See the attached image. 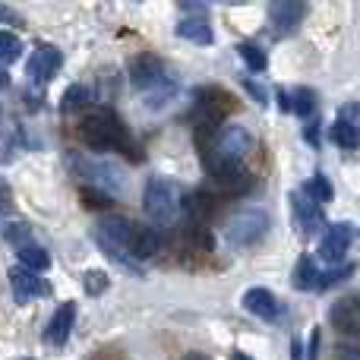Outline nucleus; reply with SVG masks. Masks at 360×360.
Returning <instances> with one entry per match:
<instances>
[{
	"label": "nucleus",
	"mask_w": 360,
	"mask_h": 360,
	"mask_svg": "<svg viewBox=\"0 0 360 360\" xmlns=\"http://www.w3.org/2000/svg\"><path fill=\"white\" fill-rule=\"evenodd\" d=\"M158 247H162V237H158L155 228H139L136 224V234H133L130 247H127V253H130V259H149V256L158 253Z\"/></svg>",
	"instance_id": "nucleus-18"
},
{
	"label": "nucleus",
	"mask_w": 360,
	"mask_h": 360,
	"mask_svg": "<svg viewBox=\"0 0 360 360\" xmlns=\"http://www.w3.org/2000/svg\"><path fill=\"white\" fill-rule=\"evenodd\" d=\"M177 35L190 44H199V48H209L212 44V25L205 22V16H193V19H180L177 22Z\"/></svg>",
	"instance_id": "nucleus-19"
},
{
	"label": "nucleus",
	"mask_w": 360,
	"mask_h": 360,
	"mask_svg": "<svg viewBox=\"0 0 360 360\" xmlns=\"http://www.w3.org/2000/svg\"><path fill=\"white\" fill-rule=\"evenodd\" d=\"M184 360H205V357H199V354H190V357H184Z\"/></svg>",
	"instance_id": "nucleus-40"
},
{
	"label": "nucleus",
	"mask_w": 360,
	"mask_h": 360,
	"mask_svg": "<svg viewBox=\"0 0 360 360\" xmlns=\"http://www.w3.org/2000/svg\"><path fill=\"white\" fill-rule=\"evenodd\" d=\"M6 278H10L13 285V294H16L19 304H29V300H41L51 294V285L44 278H38L35 272H29V269L22 266H13L10 272H6Z\"/></svg>",
	"instance_id": "nucleus-8"
},
{
	"label": "nucleus",
	"mask_w": 360,
	"mask_h": 360,
	"mask_svg": "<svg viewBox=\"0 0 360 360\" xmlns=\"http://www.w3.org/2000/svg\"><path fill=\"white\" fill-rule=\"evenodd\" d=\"M92 105V92L86 86H70L60 98V111L63 114H76V111H89Z\"/></svg>",
	"instance_id": "nucleus-23"
},
{
	"label": "nucleus",
	"mask_w": 360,
	"mask_h": 360,
	"mask_svg": "<svg viewBox=\"0 0 360 360\" xmlns=\"http://www.w3.org/2000/svg\"><path fill=\"white\" fill-rule=\"evenodd\" d=\"M76 136L89 149H124V146H130V133L111 108L86 111V117L76 127Z\"/></svg>",
	"instance_id": "nucleus-1"
},
{
	"label": "nucleus",
	"mask_w": 360,
	"mask_h": 360,
	"mask_svg": "<svg viewBox=\"0 0 360 360\" xmlns=\"http://www.w3.org/2000/svg\"><path fill=\"white\" fill-rule=\"evenodd\" d=\"M22 57V38L13 32H0V63H16Z\"/></svg>",
	"instance_id": "nucleus-27"
},
{
	"label": "nucleus",
	"mask_w": 360,
	"mask_h": 360,
	"mask_svg": "<svg viewBox=\"0 0 360 360\" xmlns=\"http://www.w3.org/2000/svg\"><path fill=\"white\" fill-rule=\"evenodd\" d=\"M4 234L10 237V240H16L19 247H22V243H29V240H25V237H29V228H25V224H19V221H16V224H10V228H6Z\"/></svg>",
	"instance_id": "nucleus-32"
},
{
	"label": "nucleus",
	"mask_w": 360,
	"mask_h": 360,
	"mask_svg": "<svg viewBox=\"0 0 360 360\" xmlns=\"http://www.w3.org/2000/svg\"><path fill=\"white\" fill-rule=\"evenodd\" d=\"M0 86H6V73H4V70H0Z\"/></svg>",
	"instance_id": "nucleus-39"
},
{
	"label": "nucleus",
	"mask_w": 360,
	"mask_h": 360,
	"mask_svg": "<svg viewBox=\"0 0 360 360\" xmlns=\"http://www.w3.org/2000/svg\"><path fill=\"white\" fill-rule=\"evenodd\" d=\"M19 360H32V357H19Z\"/></svg>",
	"instance_id": "nucleus-42"
},
{
	"label": "nucleus",
	"mask_w": 360,
	"mask_h": 360,
	"mask_svg": "<svg viewBox=\"0 0 360 360\" xmlns=\"http://www.w3.org/2000/svg\"><path fill=\"white\" fill-rule=\"evenodd\" d=\"M73 323H76V304H60L51 316L48 329H44V342L51 348H63L70 342V332H73Z\"/></svg>",
	"instance_id": "nucleus-14"
},
{
	"label": "nucleus",
	"mask_w": 360,
	"mask_h": 360,
	"mask_svg": "<svg viewBox=\"0 0 360 360\" xmlns=\"http://www.w3.org/2000/svg\"><path fill=\"white\" fill-rule=\"evenodd\" d=\"M307 16V6L300 0H278V4L269 6V19H272V29L278 35H291Z\"/></svg>",
	"instance_id": "nucleus-11"
},
{
	"label": "nucleus",
	"mask_w": 360,
	"mask_h": 360,
	"mask_svg": "<svg viewBox=\"0 0 360 360\" xmlns=\"http://www.w3.org/2000/svg\"><path fill=\"white\" fill-rule=\"evenodd\" d=\"M269 224H272L269 212H262V209H243L240 215H234L228 221V228H224V237H228V243H234V247H253V243H259L262 237L269 234Z\"/></svg>",
	"instance_id": "nucleus-4"
},
{
	"label": "nucleus",
	"mask_w": 360,
	"mask_h": 360,
	"mask_svg": "<svg viewBox=\"0 0 360 360\" xmlns=\"http://www.w3.org/2000/svg\"><path fill=\"white\" fill-rule=\"evenodd\" d=\"M354 269H357L354 262H345V266H335V269H329V272H319V288H332V285H338V281L351 278Z\"/></svg>",
	"instance_id": "nucleus-30"
},
{
	"label": "nucleus",
	"mask_w": 360,
	"mask_h": 360,
	"mask_svg": "<svg viewBox=\"0 0 360 360\" xmlns=\"http://www.w3.org/2000/svg\"><path fill=\"white\" fill-rule=\"evenodd\" d=\"M19 253V266L29 269V272H44V269L51 266V253L44 247H38V243H22V247L16 250Z\"/></svg>",
	"instance_id": "nucleus-22"
},
{
	"label": "nucleus",
	"mask_w": 360,
	"mask_h": 360,
	"mask_svg": "<svg viewBox=\"0 0 360 360\" xmlns=\"http://www.w3.org/2000/svg\"><path fill=\"white\" fill-rule=\"evenodd\" d=\"M288 111L304 117V120H310L313 114H316V92H313V89H304V86L291 89V92H288Z\"/></svg>",
	"instance_id": "nucleus-21"
},
{
	"label": "nucleus",
	"mask_w": 360,
	"mask_h": 360,
	"mask_svg": "<svg viewBox=\"0 0 360 360\" xmlns=\"http://www.w3.org/2000/svg\"><path fill=\"white\" fill-rule=\"evenodd\" d=\"M95 234L105 237V240H111L114 247H120V250L127 253V247H130L133 234H136V224H133L130 218H124V215H111V218H105V221H98ZM127 256H130V253H127Z\"/></svg>",
	"instance_id": "nucleus-16"
},
{
	"label": "nucleus",
	"mask_w": 360,
	"mask_h": 360,
	"mask_svg": "<svg viewBox=\"0 0 360 360\" xmlns=\"http://www.w3.org/2000/svg\"><path fill=\"white\" fill-rule=\"evenodd\" d=\"M234 360H250V357H243V354H234Z\"/></svg>",
	"instance_id": "nucleus-41"
},
{
	"label": "nucleus",
	"mask_w": 360,
	"mask_h": 360,
	"mask_svg": "<svg viewBox=\"0 0 360 360\" xmlns=\"http://www.w3.org/2000/svg\"><path fill=\"white\" fill-rule=\"evenodd\" d=\"M332 139H335V146H342V149H360V127L335 120V127H332Z\"/></svg>",
	"instance_id": "nucleus-26"
},
{
	"label": "nucleus",
	"mask_w": 360,
	"mask_h": 360,
	"mask_svg": "<svg viewBox=\"0 0 360 360\" xmlns=\"http://www.w3.org/2000/svg\"><path fill=\"white\" fill-rule=\"evenodd\" d=\"M0 22H13V25H22V19H19L16 10H10V6L0 4Z\"/></svg>",
	"instance_id": "nucleus-35"
},
{
	"label": "nucleus",
	"mask_w": 360,
	"mask_h": 360,
	"mask_svg": "<svg viewBox=\"0 0 360 360\" xmlns=\"http://www.w3.org/2000/svg\"><path fill=\"white\" fill-rule=\"evenodd\" d=\"M316 351H319V329L310 332V360H316Z\"/></svg>",
	"instance_id": "nucleus-37"
},
{
	"label": "nucleus",
	"mask_w": 360,
	"mask_h": 360,
	"mask_svg": "<svg viewBox=\"0 0 360 360\" xmlns=\"http://www.w3.org/2000/svg\"><path fill=\"white\" fill-rule=\"evenodd\" d=\"M332 326L345 335L360 338V294H351V297H342L329 313Z\"/></svg>",
	"instance_id": "nucleus-13"
},
{
	"label": "nucleus",
	"mask_w": 360,
	"mask_h": 360,
	"mask_svg": "<svg viewBox=\"0 0 360 360\" xmlns=\"http://www.w3.org/2000/svg\"><path fill=\"white\" fill-rule=\"evenodd\" d=\"M288 205H291V215H294V221H297V228L304 231L307 237H313V234H319V231L329 228L323 209H319V202H313V199L304 196L300 190L288 193Z\"/></svg>",
	"instance_id": "nucleus-7"
},
{
	"label": "nucleus",
	"mask_w": 360,
	"mask_h": 360,
	"mask_svg": "<svg viewBox=\"0 0 360 360\" xmlns=\"http://www.w3.org/2000/svg\"><path fill=\"white\" fill-rule=\"evenodd\" d=\"M186 243L196 250H212L215 247V237H212V231L205 224H190L186 228Z\"/></svg>",
	"instance_id": "nucleus-29"
},
{
	"label": "nucleus",
	"mask_w": 360,
	"mask_h": 360,
	"mask_svg": "<svg viewBox=\"0 0 360 360\" xmlns=\"http://www.w3.org/2000/svg\"><path fill=\"white\" fill-rule=\"evenodd\" d=\"M70 165L82 180H89V190H98L105 196H117L120 190L127 186V177L120 174L114 165L98 162V158H89V155H70Z\"/></svg>",
	"instance_id": "nucleus-3"
},
{
	"label": "nucleus",
	"mask_w": 360,
	"mask_h": 360,
	"mask_svg": "<svg viewBox=\"0 0 360 360\" xmlns=\"http://www.w3.org/2000/svg\"><path fill=\"white\" fill-rule=\"evenodd\" d=\"M130 82L136 89H143V92H152V89L168 82V67L155 54H139L130 60Z\"/></svg>",
	"instance_id": "nucleus-6"
},
{
	"label": "nucleus",
	"mask_w": 360,
	"mask_h": 360,
	"mask_svg": "<svg viewBox=\"0 0 360 360\" xmlns=\"http://www.w3.org/2000/svg\"><path fill=\"white\" fill-rule=\"evenodd\" d=\"M63 57L57 48H51V44H41V48H35V54L29 57V63H25V73H29L32 82H51L57 76V70H60Z\"/></svg>",
	"instance_id": "nucleus-10"
},
{
	"label": "nucleus",
	"mask_w": 360,
	"mask_h": 360,
	"mask_svg": "<svg viewBox=\"0 0 360 360\" xmlns=\"http://www.w3.org/2000/svg\"><path fill=\"white\" fill-rule=\"evenodd\" d=\"M304 136H307V143L310 146H319V124H307V130H304Z\"/></svg>",
	"instance_id": "nucleus-36"
},
{
	"label": "nucleus",
	"mask_w": 360,
	"mask_h": 360,
	"mask_svg": "<svg viewBox=\"0 0 360 360\" xmlns=\"http://www.w3.org/2000/svg\"><path fill=\"white\" fill-rule=\"evenodd\" d=\"M300 193H304V196H310L313 202H329V199L335 196V190H332V184H329V180H326L323 174H316V177H310V180H307V184H304V190H300Z\"/></svg>",
	"instance_id": "nucleus-25"
},
{
	"label": "nucleus",
	"mask_w": 360,
	"mask_h": 360,
	"mask_svg": "<svg viewBox=\"0 0 360 360\" xmlns=\"http://www.w3.org/2000/svg\"><path fill=\"white\" fill-rule=\"evenodd\" d=\"M237 54H240L243 60H247V67L253 70V73H262V70L269 67V57H266V51H262V48H256L253 41H240V44H237Z\"/></svg>",
	"instance_id": "nucleus-24"
},
{
	"label": "nucleus",
	"mask_w": 360,
	"mask_h": 360,
	"mask_svg": "<svg viewBox=\"0 0 360 360\" xmlns=\"http://www.w3.org/2000/svg\"><path fill=\"white\" fill-rule=\"evenodd\" d=\"M243 310L266 319V323H272V319L281 316V300L275 297L269 288H250V291L243 294Z\"/></svg>",
	"instance_id": "nucleus-15"
},
{
	"label": "nucleus",
	"mask_w": 360,
	"mask_h": 360,
	"mask_svg": "<svg viewBox=\"0 0 360 360\" xmlns=\"http://www.w3.org/2000/svg\"><path fill=\"white\" fill-rule=\"evenodd\" d=\"M108 285H111V278H108L105 269H89V272L82 275V288L89 291V297H98V294H105Z\"/></svg>",
	"instance_id": "nucleus-28"
},
{
	"label": "nucleus",
	"mask_w": 360,
	"mask_h": 360,
	"mask_svg": "<svg viewBox=\"0 0 360 360\" xmlns=\"http://www.w3.org/2000/svg\"><path fill=\"white\" fill-rule=\"evenodd\" d=\"M338 120H342V124H351V127H360V105L357 101L338 108Z\"/></svg>",
	"instance_id": "nucleus-31"
},
{
	"label": "nucleus",
	"mask_w": 360,
	"mask_h": 360,
	"mask_svg": "<svg viewBox=\"0 0 360 360\" xmlns=\"http://www.w3.org/2000/svg\"><path fill=\"white\" fill-rule=\"evenodd\" d=\"M291 285L297 291H316L319 288V269H316V259L313 256H300L297 259V269L291 275Z\"/></svg>",
	"instance_id": "nucleus-20"
},
{
	"label": "nucleus",
	"mask_w": 360,
	"mask_h": 360,
	"mask_svg": "<svg viewBox=\"0 0 360 360\" xmlns=\"http://www.w3.org/2000/svg\"><path fill=\"white\" fill-rule=\"evenodd\" d=\"M10 209H13V190H10V184L0 177V215L10 212Z\"/></svg>",
	"instance_id": "nucleus-33"
},
{
	"label": "nucleus",
	"mask_w": 360,
	"mask_h": 360,
	"mask_svg": "<svg viewBox=\"0 0 360 360\" xmlns=\"http://www.w3.org/2000/svg\"><path fill=\"white\" fill-rule=\"evenodd\" d=\"M193 105H196L199 117H202V127H215L224 114L234 111L237 101H234V95L224 92V89L202 86V89H196V92H193Z\"/></svg>",
	"instance_id": "nucleus-5"
},
{
	"label": "nucleus",
	"mask_w": 360,
	"mask_h": 360,
	"mask_svg": "<svg viewBox=\"0 0 360 360\" xmlns=\"http://www.w3.org/2000/svg\"><path fill=\"white\" fill-rule=\"evenodd\" d=\"M291 354H294V360H300V345H297V342L291 345Z\"/></svg>",
	"instance_id": "nucleus-38"
},
{
	"label": "nucleus",
	"mask_w": 360,
	"mask_h": 360,
	"mask_svg": "<svg viewBox=\"0 0 360 360\" xmlns=\"http://www.w3.org/2000/svg\"><path fill=\"white\" fill-rule=\"evenodd\" d=\"M212 184H215V190L228 193V196H237V193H247L256 180L243 165H224V168L212 171Z\"/></svg>",
	"instance_id": "nucleus-12"
},
{
	"label": "nucleus",
	"mask_w": 360,
	"mask_h": 360,
	"mask_svg": "<svg viewBox=\"0 0 360 360\" xmlns=\"http://www.w3.org/2000/svg\"><path fill=\"white\" fill-rule=\"evenodd\" d=\"M180 209H186L193 224H202L209 215H215L218 202L209 190H193V193H186V196H180Z\"/></svg>",
	"instance_id": "nucleus-17"
},
{
	"label": "nucleus",
	"mask_w": 360,
	"mask_h": 360,
	"mask_svg": "<svg viewBox=\"0 0 360 360\" xmlns=\"http://www.w3.org/2000/svg\"><path fill=\"white\" fill-rule=\"evenodd\" d=\"M143 209L155 224H174L180 215V190L171 180L152 177L143 193Z\"/></svg>",
	"instance_id": "nucleus-2"
},
{
	"label": "nucleus",
	"mask_w": 360,
	"mask_h": 360,
	"mask_svg": "<svg viewBox=\"0 0 360 360\" xmlns=\"http://www.w3.org/2000/svg\"><path fill=\"white\" fill-rule=\"evenodd\" d=\"M335 360H360V351H357V348H351V345H338Z\"/></svg>",
	"instance_id": "nucleus-34"
},
{
	"label": "nucleus",
	"mask_w": 360,
	"mask_h": 360,
	"mask_svg": "<svg viewBox=\"0 0 360 360\" xmlns=\"http://www.w3.org/2000/svg\"><path fill=\"white\" fill-rule=\"evenodd\" d=\"M351 237H354V231H351V224H345V221H335V224H329V228L323 231V247H319V259L323 262H342L345 259V253H348V247H351Z\"/></svg>",
	"instance_id": "nucleus-9"
}]
</instances>
